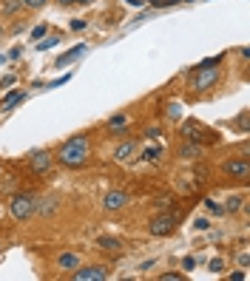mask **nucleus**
<instances>
[{
  "instance_id": "1",
  "label": "nucleus",
  "mask_w": 250,
  "mask_h": 281,
  "mask_svg": "<svg viewBox=\"0 0 250 281\" xmlns=\"http://www.w3.org/2000/svg\"><path fill=\"white\" fill-rule=\"evenodd\" d=\"M57 159H60V165H66V168L85 165V159H88V136L77 133L68 142H63V148L57 150Z\"/></svg>"
},
{
  "instance_id": "2",
  "label": "nucleus",
  "mask_w": 250,
  "mask_h": 281,
  "mask_svg": "<svg viewBox=\"0 0 250 281\" xmlns=\"http://www.w3.org/2000/svg\"><path fill=\"white\" fill-rule=\"evenodd\" d=\"M216 80H219L216 60H211V63H202V66H196V71L191 74V85H193L196 91H205V88L216 85Z\"/></svg>"
},
{
  "instance_id": "3",
  "label": "nucleus",
  "mask_w": 250,
  "mask_h": 281,
  "mask_svg": "<svg viewBox=\"0 0 250 281\" xmlns=\"http://www.w3.org/2000/svg\"><path fill=\"white\" fill-rule=\"evenodd\" d=\"M9 210H12V216H15L17 222H26V219L34 216V210H37V199H34L32 193H17V196H12V202H9Z\"/></svg>"
},
{
  "instance_id": "4",
  "label": "nucleus",
  "mask_w": 250,
  "mask_h": 281,
  "mask_svg": "<svg viewBox=\"0 0 250 281\" xmlns=\"http://www.w3.org/2000/svg\"><path fill=\"white\" fill-rule=\"evenodd\" d=\"M176 230V216L173 213H162V216H154L151 222V233L154 236H168V233Z\"/></svg>"
},
{
  "instance_id": "5",
  "label": "nucleus",
  "mask_w": 250,
  "mask_h": 281,
  "mask_svg": "<svg viewBox=\"0 0 250 281\" xmlns=\"http://www.w3.org/2000/svg\"><path fill=\"white\" fill-rule=\"evenodd\" d=\"M74 279H77V281H105V279H108V270H105L102 264L77 267V270H74Z\"/></svg>"
},
{
  "instance_id": "6",
  "label": "nucleus",
  "mask_w": 250,
  "mask_h": 281,
  "mask_svg": "<svg viewBox=\"0 0 250 281\" xmlns=\"http://www.w3.org/2000/svg\"><path fill=\"white\" fill-rule=\"evenodd\" d=\"M225 173L233 176V179L248 182V179H250V162H248V159H231V162H225Z\"/></svg>"
},
{
  "instance_id": "7",
  "label": "nucleus",
  "mask_w": 250,
  "mask_h": 281,
  "mask_svg": "<svg viewBox=\"0 0 250 281\" xmlns=\"http://www.w3.org/2000/svg\"><path fill=\"white\" fill-rule=\"evenodd\" d=\"M29 162H32V170H37V173H49L51 165H54V156H51L49 150H34Z\"/></svg>"
},
{
  "instance_id": "8",
  "label": "nucleus",
  "mask_w": 250,
  "mask_h": 281,
  "mask_svg": "<svg viewBox=\"0 0 250 281\" xmlns=\"http://www.w3.org/2000/svg\"><path fill=\"white\" fill-rule=\"evenodd\" d=\"M102 205H105V210H122V207L128 205V196H125L122 190H111V193L105 196Z\"/></svg>"
},
{
  "instance_id": "9",
  "label": "nucleus",
  "mask_w": 250,
  "mask_h": 281,
  "mask_svg": "<svg viewBox=\"0 0 250 281\" xmlns=\"http://www.w3.org/2000/svg\"><path fill=\"white\" fill-rule=\"evenodd\" d=\"M134 153H136V142H122V145L114 150V159H117V162H131Z\"/></svg>"
},
{
  "instance_id": "10",
  "label": "nucleus",
  "mask_w": 250,
  "mask_h": 281,
  "mask_svg": "<svg viewBox=\"0 0 250 281\" xmlns=\"http://www.w3.org/2000/svg\"><path fill=\"white\" fill-rule=\"evenodd\" d=\"M57 267H60V270H68V273H71V270H77V267H80V259H77L74 253H63V256L57 259Z\"/></svg>"
},
{
  "instance_id": "11",
  "label": "nucleus",
  "mask_w": 250,
  "mask_h": 281,
  "mask_svg": "<svg viewBox=\"0 0 250 281\" xmlns=\"http://www.w3.org/2000/svg\"><path fill=\"white\" fill-rule=\"evenodd\" d=\"M83 51H85V46H83V43H80V46H74L71 51H66V54H63V57L57 60V66H60V68H63V66H68V63H71V60H77V57H80Z\"/></svg>"
},
{
  "instance_id": "12",
  "label": "nucleus",
  "mask_w": 250,
  "mask_h": 281,
  "mask_svg": "<svg viewBox=\"0 0 250 281\" xmlns=\"http://www.w3.org/2000/svg\"><path fill=\"white\" fill-rule=\"evenodd\" d=\"M100 247L111 250V253H119V239H111V236H100Z\"/></svg>"
},
{
  "instance_id": "13",
  "label": "nucleus",
  "mask_w": 250,
  "mask_h": 281,
  "mask_svg": "<svg viewBox=\"0 0 250 281\" xmlns=\"http://www.w3.org/2000/svg\"><path fill=\"white\" fill-rule=\"evenodd\" d=\"M20 6H23L20 0H3V3H0L3 15H17V12H20Z\"/></svg>"
},
{
  "instance_id": "14",
  "label": "nucleus",
  "mask_w": 250,
  "mask_h": 281,
  "mask_svg": "<svg viewBox=\"0 0 250 281\" xmlns=\"http://www.w3.org/2000/svg\"><path fill=\"white\" fill-rule=\"evenodd\" d=\"M159 156H162V148H159V145H151V148L142 150V159H148V162H156Z\"/></svg>"
},
{
  "instance_id": "15",
  "label": "nucleus",
  "mask_w": 250,
  "mask_h": 281,
  "mask_svg": "<svg viewBox=\"0 0 250 281\" xmlns=\"http://www.w3.org/2000/svg\"><path fill=\"white\" fill-rule=\"evenodd\" d=\"M60 43V37H40V43H37V51H49V49H54Z\"/></svg>"
},
{
  "instance_id": "16",
  "label": "nucleus",
  "mask_w": 250,
  "mask_h": 281,
  "mask_svg": "<svg viewBox=\"0 0 250 281\" xmlns=\"http://www.w3.org/2000/svg\"><path fill=\"white\" fill-rule=\"evenodd\" d=\"M122 125H125V114H117L108 119V128H122Z\"/></svg>"
},
{
  "instance_id": "17",
  "label": "nucleus",
  "mask_w": 250,
  "mask_h": 281,
  "mask_svg": "<svg viewBox=\"0 0 250 281\" xmlns=\"http://www.w3.org/2000/svg\"><path fill=\"white\" fill-rule=\"evenodd\" d=\"M242 207V196H233V199H228V210L233 213V210H239Z\"/></svg>"
},
{
  "instance_id": "18",
  "label": "nucleus",
  "mask_w": 250,
  "mask_h": 281,
  "mask_svg": "<svg viewBox=\"0 0 250 281\" xmlns=\"http://www.w3.org/2000/svg\"><path fill=\"white\" fill-rule=\"evenodd\" d=\"M179 153H182V156H193V153H199V148H196V145H182Z\"/></svg>"
},
{
  "instance_id": "19",
  "label": "nucleus",
  "mask_w": 250,
  "mask_h": 281,
  "mask_svg": "<svg viewBox=\"0 0 250 281\" xmlns=\"http://www.w3.org/2000/svg\"><path fill=\"white\" fill-rule=\"evenodd\" d=\"M23 6H29V9H40V6H46V0H20Z\"/></svg>"
},
{
  "instance_id": "20",
  "label": "nucleus",
  "mask_w": 250,
  "mask_h": 281,
  "mask_svg": "<svg viewBox=\"0 0 250 281\" xmlns=\"http://www.w3.org/2000/svg\"><path fill=\"white\" fill-rule=\"evenodd\" d=\"M205 207H208L211 213H222V207H219V205L213 202V199H208V202H205Z\"/></svg>"
},
{
  "instance_id": "21",
  "label": "nucleus",
  "mask_w": 250,
  "mask_h": 281,
  "mask_svg": "<svg viewBox=\"0 0 250 281\" xmlns=\"http://www.w3.org/2000/svg\"><path fill=\"white\" fill-rule=\"evenodd\" d=\"M211 270H213V273H222V270H225V262H222V259H213V262H211Z\"/></svg>"
},
{
  "instance_id": "22",
  "label": "nucleus",
  "mask_w": 250,
  "mask_h": 281,
  "mask_svg": "<svg viewBox=\"0 0 250 281\" xmlns=\"http://www.w3.org/2000/svg\"><path fill=\"white\" fill-rule=\"evenodd\" d=\"M239 128H242V133H248V111H242V116H239Z\"/></svg>"
},
{
  "instance_id": "23",
  "label": "nucleus",
  "mask_w": 250,
  "mask_h": 281,
  "mask_svg": "<svg viewBox=\"0 0 250 281\" xmlns=\"http://www.w3.org/2000/svg\"><path fill=\"white\" fill-rule=\"evenodd\" d=\"M60 3H63V6H88L91 0H60Z\"/></svg>"
},
{
  "instance_id": "24",
  "label": "nucleus",
  "mask_w": 250,
  "mask_h": 281,
  "mask_svg": "<svg viewBox=\"0 0 250 281\" xmlns=\"http://www.w3.org/2000/svg\"><path fill=\"white\" fill-rule=\"evenodd\" d=\"M40 37H46V26H37L32 32V40H40Z\"/></svg>"
},
{
  "instance_id": "25",
  "label": "nucleus",
  "mask_w": 250,
  "mask_h": 281,
  "mask_svg": "<svg viewBox=\"0 0 250 281\" xmlns=\"http://www.w3.org/2000/svg\"><path fill=\"white\" fill-rule=\"evenodd\" d=\"M71 80V74H63V77H57L54 83H51V88H57V85H63V83H68Z\"/></svg>"
},
{
  "instance_id": "26",
  "label": "nucleus",
  "mask_w": 250,
  "mask_h": 281,
  "mask_svg": "<svg viewBox=\"0 0 250 281\" xmlns=\"http://www.w3.org/2000/svg\"><path fill=\"white\" fill-rule=\"evenodd\" d=\"M162 279L165 281H179L182 279V273H162Z\"/></svg>"
},
{
  "instance_id": "27",
  "label": "nucleus",
  "mask_w": 250,
  "mask_h": 281,
  "mask_svg": "<svg viewBox=\"0 0 250 281\" xmlns=\"http://www.w3.org/2000/svg\"><path fill=\"white\" fill-rule=\"evenodd\" d=\"M71 29H74V32H83V29H85V20H71Z\"/></svg>"
},
{
  "instance_id": "28",
  "label": "nucleus",
  "mask_w": 250,
  "mask_h": 281,
  "mask_svg": "<svg viewBox=\"0 0 250 281\" xmlns=\"http://www.w3.org/2000/svg\"><path fill=\"white\" fill-rule=\"evenodd\" d=\"M182 267H185V270H193V267H196V259H191V256H188V259L182 262Z\"/></svg>"
},
{
  "instance_id": "29",
  "label": "nucleus",
  "mask_w": 250,
  "mask_h": 281,
  "mask_svg": "<svg viewBox=\"0 0 250 281\" xmlns=\"http://www.w3.org/2000/svg\"><path fill=\"white\" fill-rule=\"evenodd\" d=\"M208 225H211L208 219H196V230H208Z\"/></svg>"
},
{
  "instance_id": "30",
  "label": "nucleus",
  "mask_w": 250,
  "mask_h": 281,
  "mask_svg": "<svg viewBox=\"0 0 250 281\" xmlns=\"http://www.w3.org/2000/svg\"><path fill=\"white\" fill-rule=\"evenodd\" d=\"M168 116H171V119H176V116H179V105H171V111H168Z\"/></svg>"
},
{
  "instance_id": "31",
  "label": "nucleus",
  "mask_w": 250,
  "mask_h": 281,
  "mask_svg": "<svg viewBox=\"0 0 250 281\" xmlns=\"http://www.w3.org/2000/svg\"><path fill=\"white\" fill-rule=\"evenodd\" d=\"M12 83H15V77L9 74V77H3V80H0V88H3V85H12Z\"/></svg>"
},
{
  "instance_id": "32",
  "label": "nucleus",
  "mask_w": 250,
  "mask_h": 281,
  "mask_svg": "<svg viewBox=\"0 0 250 281\" xmlns=\"http://www.w3.org/2000/svg\"><path fill=\"white\" fill-rule=\"evenodd\" d=\"M125 3H131V6H142L145 0H125Z\"/></svg>"
},
{
  "instance_id": "33",
  "label": "nucleus",
  "mask_w": 250,
  "mask_h": 281,
  "mask_svg": "<svg viewBox=\"0 0 250 281\" xmlns=\"http://www.w3.org/2000/svg\"><path fill=\"white\" fill-rule=\"evenodd\" d=\"M0 40H3V26H0Z\"/></svg>"
},
{
  "instance_id": "34",
  "label": "nucleus",
  "mask_w": 250,
  "mask_h": 281,
  "mask_svg": "<svg viewBox=\"0 0 250 281\" xmlns=\"http://www.w3.org/2000/svg\"><path fill=\"white\" fill-rule=\"evenodd\" d=\"M3 60H6V57H0V63H3Z\"/></svg>"
}]
</instances>
